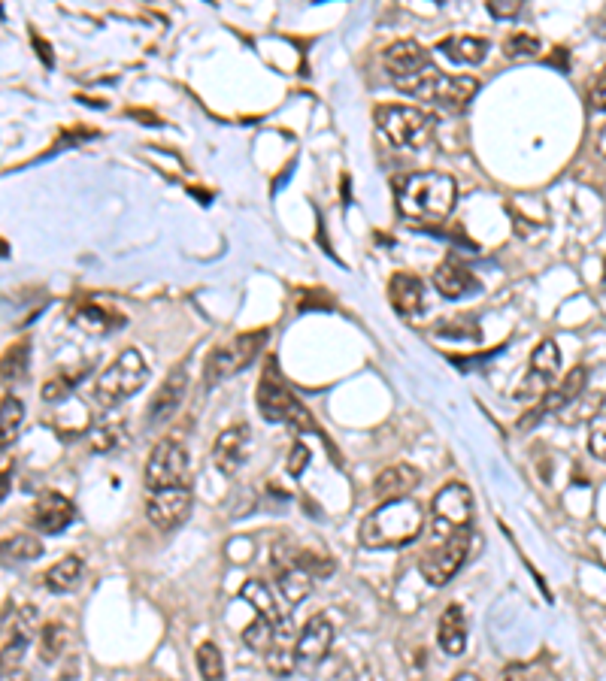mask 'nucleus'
<instances>
[{
    "instance_id": "13",
    "label": "nucleus",
    "mask_w": 606,
    "mask_h": 681,
    "mask_svg": "<svg viewBox=\"0 0 606 681\" xmlns=\"http://www.w3.org/2000/svg\"><path fill=\"white\" fill-rule=\"evenodd\" d=\"M585 382H588V370H585V367L570 370V373L558 382V388H549V391L543 394V400L528 412V418L519 421V427H534V424L543 421L546 415H555V412L567 409V406L585 391Z\"/></svg>"
},
{
    "instance_id": "22",
    "label": "nucleus",
    "mask_w": 606,
    "mask_h": 681,
    "mask_svg": "<svg viewBox=\"0 0 606 681\" xmlns=\"http://www.w3.org/2000/svg\"><path fill=\"white\" fill-rule=\"evenodd\" d=\"M437 642H440V648H443L449 657L464 654V648H467V618H464V609H461V606H449V609L440 615Z\"/></svg>"
},
{
    "instance_id": "3",
    "label": "nucleus",
    "mask_w": 606,
    "mask_h": 681,
    "mask_svg": "<svg viewBox=\"0 0 606 681\" xmlns=\"http://www.w3.org/2000/svg\"><path fill=\"white\" fill-rule=\"evenodd\" d=\"M425 527V512L416 500H388L382 506H376L364 521H361V545L373 548V551H385V548H400L416 542V536Z\"/></svg>"
},
{
    "instance_id": "11",
    "label": "nucleus",
    "mask_w": 606,
    "mask_h": 681,
    "mask_svg": "<svg viewBox=\"0 0 606 681\" xmlns=\"http://www.w3.org/2000/svg\"><path fill=\"white\" fill-rule=\"evenodd\" d=\"M191 503H194V497H191L188 482H185V485L164 488V491H149V494H146V518H149L158 530L170 533V530H176L179 524L188 521Z\"/></svg>"
},
{
    "instance_id": "27",
    "label": "nucleus",
    "mask_w": 606,
    "mask_h": 681,
    "mask_svg": "<svg viewBox=\"0 0 606 681\" xmlns=\"http://www.w3.org/2000/svg\"><path fill=\"white\" fill-rule=\"evenodd\" d=\"M28 642H31V624L25 621L22 612L7 609L4 612V657L19 660V654L25 651Z\"/></svg>"
},
{
    "instance_id": "46",
    "label": "nucleus",
    "mask_w": 606,
    "mask_h": 681,
    "mask_svg": "<svg viewBox=\"0 0 606 681\" xmlns=\"http://www.w3.org/2000/svg\"><path fill=\"white\" fill-rule=\"evenodd\" d=\"M452 681H482V678H479V675H473V672H458Z\"/></svg>"
},
{
    "instance_id": "37",
    "label": "nucleus",
    "mask_w": 606,
    "mask_h": 681,
    "mask_svg": "<svg viewBox=\"0 0 606 681\" xmlns=\"http://www.w3.org/2000/svg\"><path fill=\"white\" fill-rule=\"evenodd\" d=\"M79 376H88V373H79ZM79 376L61 373V376L49 379V382L43 385V400H49V403H55V400H64V397H67V394H70V391L76 388Z\"/></svg>"
},
{
    "instance_id": "16",
    "label": "nucleus",
    "mask_w": 606,
    "mask_h": 681,
    "mask_svg": "<svg viewBox=\"0 0 606 681\" xmlns=\"http://www.w3.org/2000/svg\"><path fill=\"white\" fill-rule=\"evenodd\" d=\"M73 518H76V506L64 494H55V491H46L31 509V524L43 536H55V533L67 530L73 524Z\"/></svg>"
},
{
    "instance_id": "28",
    "label": "nucleus",
    "mask_w": 606,
    "mask_h": 681,
    "mask_svg": "<svg viewBox=\"0 0 606 681\" xmlns=\"http://www.w3.org/2000/svg\"><path fill=\"white\" fill-rule=\"evenodd\" d=\"M194 660H197L200 681H225V657H222V651L213 642L197 645Z\"/></svg>"
},
{
    "instance_id": "17",
    "label": "nucleus",
    "mask_w": 606,
    "mask_h": 681,
    "mask_svg": "<svg viewBox=\"0 0 606 681\" xmlns=\"http://www.w3.org/2000/svg\"><path fill=\"white\" fill-rule=\"evenodd\" d=\"M388 300L400 318L416 321L425 309V282L413 273H394L388 282Z\"/></svg>"
},
{
    "instance_id": "18",
    "label": "nucleus",
    "mask_w": 606,
    "mask_h": 681,
    "mask_svg": "<svg viewBox=\"0 0 606 681\" xmlns=\"http://www.w3.org/2000/svg\"><path fill=\"white\" fill-rule=\"evenodd\" d=\"M185 388H188V373H185V367H173L170 373H167V379H164V385L158 388V394L152 397V403H149V424H164V421H170L176 412H179V406H182V400H185Z\"/></svg>"
},
{
    "instance_id": "2",
    "label": "nucleus",
    "mask_w": 606,
    "mask_h": 681,
    "mask_svg": "<svg viewBox=\"0 0 606 681\" xmlns=\"http://www.w3.org/2000/svg\"><path fill=\"white\" fill-rule=\"evenodd\" d=\"M458 203V185L449 173H410L397 179V209L410 221L437 224L452 215Z\"/></svg>"
},
{
    "instance_id": "10",
    "label": "nucleus",
    "mask_w": 606,
    "mask_h": 681,
    "mask_svg": "<svg viewBox=\"0 0 606 681\" xmlns=\"http://www.w3.org/2000/svg\"><path fill=\"white\" fill-rule=\"evenodd\" d=\"M470 530H464V533H455V536H449V539H443L425 560H422V576H425V582L428 585H434V588H443V585H449L455 576H458V570L464 566V560H467V554H470Z\"/></svg>"
},
{
    "instance_id": "4",
    "label": "nucleus",
    "mask_w": 606,
    "mask_h": 681,
    "mask_svg": "<svg viewBox=\"0 0 606 681\" xmlns=\"http://www.w3.org/2000/svg\"><path fill=\"white\" fill-rule=\"evenodd\" d=\"M373 119L382 140L391 143L394 149H425L434 140V128H437L431 112L407 103H382L376 106Z\"/></svg>"
},
{
    "instance_id": "24",
    "label": "nucleus",
    "mask_w": 606,
    "mask_h": 681,
    "mask_svg": "<svg viewBox=\"0 0 606 681\" xmlns=\"http://www.w3.org/2000/svg\"><path fill=\"white\" fill-rule=\"evenodd\" d=\"M79 582H82V557H76V554L61 557L43 576V585L52 594H73L79 588Z\"/></svg>"
},
{
    "instance_id": "14",
    "label": "nucleus",
    "mask_w": 606,
    "mask_h": 681,
    "mask_svg": "<svg viewBox=\"0 0 606 681\" xmlns=\"http://www.w3.org/2000/svg\"><path fill=\"white\" fill-rule=\"evenodd\" d=\"M334 645V624L328 621V615H313L307 624H303V630L297 633V642H294V651H297V663L303 666H316L328 657Z\"/></svg>"
},
{
    "instance_id": "15",
    "label": "nucleus",
    "mask_w": 606,
    "mask_h": 681,
    "mask_svg": "<svg viewBox=\"0 0 606 681\" xmlns=\"http://www.w3.org/2000/svg\"><path fill=\"white\" fill-rule=\"evenodd\" d=\"M249 436H252L249 433V424H234V427H228V430L219 433V439L213 445V464L219 467V473L234 476L246 464V458H249V442H252Z\"/></svg>"
},
{
    "instance_id": "36",
    "label": "nucleus",
    "mask_w": 606,
    "mask_h": 681,
    "mask_svg": "<svg viewBox=\"0 0 606 681\" xmlns=\"http://www.w3.org/2000/svg\"><path fill=\"white\" fill-rule=\"evenodd\" d=\"M294 563H300L303 570L313 573L316 579H325V576L334 573L331 557H322V554H313V551H300V554H294Z\"/></svg>"
},
{
    "instance_id": "21",
    "label": "nucleus",
    "mask_w": 606,
    "mask_h": 681,
    "mask_svg": "<svg viewBox=\"0 0 606 681\" xmlns=\"http://www.w3.org/2000/svg\"><path fill=\"white\" fill-rule=\"evenodd\" d=\"M76 327L91 333V336H104V333H113L119 327H125V315L116 312L113 306H104L97 300H88L79 312H76Z\"/></svg>"
},
{
    "instance_id": "47",
    "label": "nucleus",
    "mask_w": 606,
    "mask_h": 681,
    "mask_svg": "<svg viewBox=\"0 0 606 681\" xmlns=\"http://www.w3.org/2000/svg\"><path fill=\"white\" fill-rule=\"evenodd\" d=\"M64 681H70V678H64Z\"/></svg>"
},
{
    "instance_id": "26",
    "label": "nucleus",
    "mask_w": 606,
    "mask_h": 681,
    "mask_svg": "<svg viewBox=\"0 0 606 681\" xmlns=\"http://www.w3.org/2000/svg\"><path fill=\"white\" fill-rule=\"evenodd\" d=\"M240 597H243V600L255 609V615H261V618L273 621L276 627L288 618L285 612H279V603H276L273 591H270L264 582H258V579H249V582L240 588Z\"/></svg>"
},
{
    "instance_id": "42",
    "label": "nucleus",
    "mask_w": 606,
    "mask_h": 681,
    "mask_svg": "<svg viewBox=\"0 0 606 681\" xmlns=\"http://www.w3.org/2000/svg\"><path fill=\"white\" fill-rule=\"evenodd\" d=\"M488 13L494 19H516L522 13V4H519V0H491Z\"/></svg>"
},
{
    "instance_id": "45",
    "label": "nucleus",
    "mask_w": 606,
    "mask_h": 681,
    "mask_svg": "<svg viewBox=\"0 0 606 681\" xmlns=\"http://www.w3.org/2000/svg\"><path fill=\"white\" fill-rule=\"evenodd\" d=\"M597 152H600V155L606 158V125H603V128L597 131Z\"/></svg>"
},
{
    "instance_id": "44",
    "label": "nucleus",
    "mask_w": 606,
    "mask_h": 681,
    "mask_svg": "<svg viewBox=\"0 0 606 681\" xmlns=\"http://www.w3.org/2000/svg\"><path fill=\"white\" fill-rule=\"evenodd\" d=\"M594 34L597 37H606V10H600V16L594 19Z\"/></svg>"
},
{
    "instance_id": "7",
    "label": "nucleus",
    "mask_w": 606,
    "mask_h": 681,
    "mask_svg": "<svg viewBox=\"0 0 606 681\" xmlns=\"http://www.w3.org/2000/svg\"><path fill=\"white\" fill-rule=\"evenodd\" d=\"M258 409H261V415H264L267 421H273V424L313 427L310 412L294 400V394L288 391V385L276 376L273 361L267 364V370H264V376H261V385H258Z\"/></svg>"
},
{
    "instance_id": "29",
    "label": "nucleus",
    "mask_w": 606,
    "mask_h": 681,
    "mask_svg": "<svg viewBox=\"0 0 606 681\" xmlns=\"http://www.w3.org/2000/svg\"><path fill=\"white\" fill-rule=\"evenodd\" d=\"M22 421H25V406H22V400L13 397V394H4V406H0V436H4V439H0V442L10 445V442L16 439Z\"/></svg>"
},
{
    "instance_id": "8",
    "label": "nucleus",
    "mask_w": 606,
    "mask_h": 681,
    "mask_svg": "<svg viewBox=\"0 0 606 681\" xmlns=\"http://www.w3.org/2000/svg\"><path fill=\"white\" fill-rule=\"evenodd\" d=\"M431 518H434V533L440 539H449L455 533H464L473 521V494L461 482H449L434 494L431 503Z\"/></svg>"
},
{
    "instance_id": "25",
    "label": "nucleus",
    "mask_w": 606,
    "mask_h": 681,
    "mask_svg": "<svg viewBox=\"0 0 606 681\" xmlns=\"http://www.w3.org/2000/svg\"><path fill=\"white\" fill-rule=\"evenodd\" d=\"M313 582H316V576L307 573L300 563L291 560L285 570L279 573V594L285 597V603L297 606V603H303V600L313 594Z\"/></svg>"
},
{
    "instance_id": "12",
    "label": "nucleus",
    "mask_w": 606,
    "mask_h": 681,
    "mask_svg": "<svg viewBox=\"0 0 606 681\" xmlns=\"http://www.w3.org/2000/svg\"><path fill=\"white\" fill-rule=\"evenodd\" d=\"M561 370V352L555 346V339H543V343L531 352V373L528 379L519 385L516 391V400H534V397H543L549 391V385L555 382Z\"/></svg>"
},
{
    "instance_id": "38",
    "label": "nucleus",
    "mask_w": 606,
    "mask_h": 681,
    "mask_svg": "<svg viewBox=\"0 0 606 681\" xmlns=\"http://www.w3.org/2000/svg\"><path fill=\"white\" fill-rule=\"evenodd\" d=\"M588 448L600 464H606V415H597L588 424Z\"/></svg>"
},
{
    "instance_id": "39",
    "label": "nucleus",
    "mask_w": 606,
    "mask_h": 681,
    "mask_svg": "<svg viewBox=\"0 0 606 681\" xmlns=\"http://www.w3.org/2000/svg\"><path fill=\"white\" fill-rule=\"evenodd\" d=\"M440 333H446V336H464L467 343H476V339H479V327H476V321H470V315H458V318L440 324Z\"/></svg>"
},
{
    "instance_id": "32",
    "label": "nucleus",
    "mask_w": 606,
    "mask_h": 681,
    "mask_svg": "<svg viewBox=\"0 0 606 681\" xmlns=\"http://www.w3.org/2000/svg\"><path fill=\"white\" fill-rule=\"evenodd\" d=\"M540 52V37L531 31H513L503 40V55L507 58H534Z\"/></svg>"
},
{
    "instance_id": "33",
    "label": "nucleus",
    "mask_w": 606,
    "mask_h": 681,
    "mask_svg": "<svg viewBox=\"0 0 606 681\" xmlns=\"http://www.w3.org/2000/svg\"><path fill=\"white\" fill-rule=\"evenodd\" d=\"M125 439V430L119 424H100L88 433V448L104 454V451H116Z\"/></svg>"
},
{
    "instance_id": "30",
    "label": "nucleus",
    "mask_w": 606,
    "mask_h": 681,
    "mask_svg": "<svg viewBox=\"0 0 606 681\" xmlns=\"http://www.w3.org/2000/svg\"><path fill=\"white\" fill-rule=\"evenodd\" d=\"M243 642H246L252 651L267 654V651L273 648V642H276V624L267 621V618H261V615H255V621L243 630Z\"/></svg>"
},
{
    "instance_id": "20",
    "label": "nucleus",
    "mask_w": 606,
    "mask_h": 681,
    "mask_svg": "<svg viewBox=\"0 0 606 681\" xmlns=\"http://www.w3.org/2000/svg\"><path fill=\"white\" fill-rule=\"evenodd\" d=\"M434 288L446 297V300H461L467 294H473L479 288V282L473 279V273L467 270V264L446 258L440 261V267L434 270Z\"/></svg>"
},
{
    "instance_id": "31",
    "label": "nucleus",
    "mask_w": 606,
    "mask_h": 681,
    "mask_svg": "<svg viewBox=\"0 0 606 681\" xmlns=\"http://www.w3.org/2000/svg\"><path fill=\"white\" fill-rule=\"evenodd\" d=\"M64 645H67V627L58 624V621L46 624L43 633H40V657H43V663H55L64 654Z\"/></svg>"
},
{
    "instance_id": "41",
    "label": "nucleus",
    "mask_w": 606,
    "mask_h": 681,
    "mask_svg": "<svg viewBox=\"0 0 606 681\" xmlns=\"http://www.w3.org/2000/svg\"><path fill=\"white\" fill-rule=\"evenodd\" d=\"M310 464V448L303 445V442H294L291 448V458H288V473L291 476H303V470H307Z\"/></svg>"
},
{
    "instance_id": "9",
    "label": "nucleus",
    "mask_w": 606,
    "mask_h": 681,
    "mask_svg": "<svg viewBox=\"0 0 606 681\" xmlns=\"http://www.w3.org/2000/svg\"><path fill=\"white\" fill-rule=\"evenodd\" d=\"M185 473H188L185 445L176 442V439H161L146 461V488L164 491V488H173V485H185Z\"/></svg>"
},
{
    "instance_id": "40",
    "label": "nucleus",
    "mask_w": 606,
    "mask_h": 681,
    "mask_svg": "<svg viewBox=\"0 0 606 681\" xmlns=\"http://www.w3.org/2000/svg\"><path fill=\"white\" fill-rule=\"evenodd\" d=\"M588 103H591L594 109L606 112V67L591 79V85H588Z\"/></svg>"
},
{
    "instance_id": "6",
    "label": "nucleus",
    "mask_w": 606,
    "mask_h": 681,
    "mask_svg": "<svg viewBox=\"0 0 606 681\" xmlns=\"http://www.w3.org/2000/svg\"><path fill=\"white\" fill-rule=\"evenodd\" d=\"M267 336L270 333L261 327V330H246V333L228 339V343H219L204 364V385L213 388V385L225 382L228 376H237L240 370H246L264 349Z\"/></svg>"
},
{
    "instance_id": "43",
    "label": "nucleus",
    "mask_w": 606,
    "mask_h": 681,
    "mask_svg": "<svg viewBox=\"0 0 606 681\" xmlns=\"http://www.w3.org/2000/svg\"><path fill=\"white\" fill-rule=\"evenodd\" d=\"M34 49L40 52V58H43V64H46V67H52V64H55V58H52V49H49V43H46V40H40L37 34H34Z\"/></svg>"
},
{
    "instance_id": "1",
    "label": "nucleus",
    "mask_w": 606,
    "mask_h": 681,
    "mask_svg": "<svg viewBox=\"0 0 606 681\" xmlns=\"http://www.w3.org/2000/svg\"><path fill=\"white\" fill-rule=\"evenodd\" d=\"M382 67L397 91L437 103L449 112L467 109V103L479 91V82L473 76H446L419 40L391 43L382 55Z\"/></svg>"
},
{
    "instance_id": "19",
    "label": "nucleus",
    "mask_w": 606,
    "mask_h": 681,
    "mask_svg": "<svg viewBox=\"0 0 606 681\" xmlns=\"http://www.w3.org/2000/svg\"><path fill=\"white\" fill-rule=\"evenodd\" d=\"M419 482H422V473L416 467H410V464H391V467H385L376 476L373 494L382 503H388V500H407L419 488Z\"/></svg>"
},
{
    "instance_id": "23",
    "label": "nucleus",
    "mask_w": 606,
    "mask_h": 681,
    "mask_svg": "<svg viewBox=\"0 0 606 681\" xmlns=\"http://www.w3.org/2000/svg\"><path fill=\"white\" fill-rule=\"evenodd\" d=\"M437 49L455 64H482L488 55V40L473 37V34H452V37L440 40Z\"/></svg>"
},
{
    "instance_id": "5",
    "label": "nucleus",
    "mask_w": 606,
    "mask_h": 681,
    "mask_svg": "<svg viewBox=\"0 0 606 681\" xmlns=\"http://www.w3.org/2000/svg\"><path fill=\"white\" fill-rule=\"evenodd\" d=\"M146 382H149V367H146L143 355L137 349H125L104 373L97 376L94 397L104 409H113V406L125 403L128 397H134Z\"/></svg>"
},
{
    "instance_id": "35",
    "label": "nucleus",
    "mask_w": 606,
    "mask_h": 681,
    "mask_svg": "<svg viewBox=\"0 0 606 681\" xmlns=\"http://www.w3.org/2000/svg\"><path fill=\"white\" fill-rule=\"evenodd\" d=\"M28 343H19V346H13L10 352H7V358H4V382H10V379H22L25 376V367H28Z\"/></svg>"
},
{
    "instance_id": "34",
    "label": "nucleus",
    "mask_w": 606,
    "mask_h": 681,
    "mask_svg": "<svg viewBox=\"0 0 606 681\" xmlns=\"http://www.w3.org/2000/svg\"><path fill=\"white\" fill-rule=\"evenodd\" d=\"M4 554L13 557V560H37L43 554V542L37 536L19 533V536H13V539L4 542Z\"/></svg>"
}]
</instances>
